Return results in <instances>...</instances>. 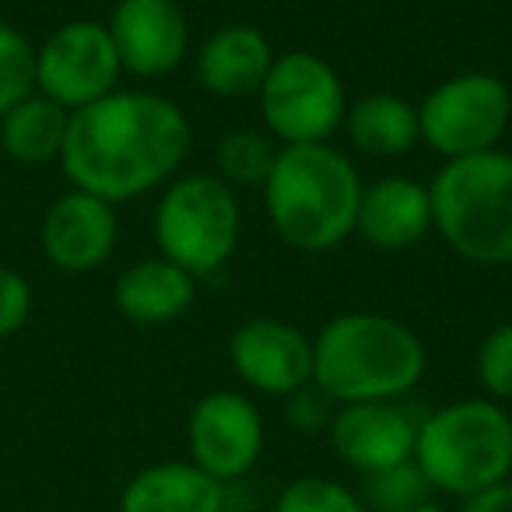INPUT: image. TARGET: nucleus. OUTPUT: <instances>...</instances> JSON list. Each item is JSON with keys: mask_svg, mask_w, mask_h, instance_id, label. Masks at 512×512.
<instances>
[{"mask_svg": "<svg viewBox=\"0 0 512 512\" xmlns=\"http://www.w3.org/2000/svg\"><path fill=\"white\" fill-rule=\"evenodd\" d=\"M190 144V120L176 102L144 88H116L71 113L60 169L74 190L116 207L169 183Z\"/></svg>", "mask_w": 512, "mask_h": 512, "instance_id": "nucleus-1", "label": "nucleus"}, {"mask_svg": "<svg viewBox=\"0 0 512 512\" xmlns=\"http://www.w3.org/2000/svg\"><path fill=\"white\" fill-rule=\"evenodd\" d=\"M264 190L274 232L302 253H327L355 235L362 176L330 141L288 144L278 151Z\"/></svg>", "mask_w": 512, "mask_h": 512, "instance_id": "nucleus-2", "label": "nucleus"}, {"mask_svg": "<svg viewBox=\"0 0 512 512\" xmlns=\"http://www.w3.org/2000/svg\"><path fill=\"white\" fill-rule=\"evenodd\" d=\"M425 365L421 337L383 313H341L313 337V383L337 407L407 397Z\"/></svg>", "mask_w": 512, "mask_h": 512, "instance_id": "nucleus-3", "label": "nucleus"}, {"mask_svg": "<svg viewBox=\"0 0 512 512\" xmlns=\"http://www.w3.org/2000/svg\"><path fill=\"white\" fill-rule=\"evenodd\" d=\"M432 228L449 249L477 267L512 264V155L502 148L449 158L435 179Z\"/></svg>", "mask_w": 512, "mask_h": 512, "instance_id": "nucleus-4", "label": "nucleus"}, {"mask_svg": "<svg viewBox=\"0 0 512 512\" xmlns=\"http://www.w3.org/2000/svg\"><path fill=\"white\" fill-rule=\"evenodd\" d=\"M414 463L432 491L481 495L512 477V414L488 397L453 400L418 421Z\"/></svg>", "mask_w": 512, "mask_h": 512, "instance_id": "nucleus-5", "label": "nucleus"}, {"mask_svg": "<svg viewBox=\"0 0 512 512\" xmlns=\"http://www.w3.org/2000/svg\"><path fill=\"white\" fill-rule=\"evenodd\" d=\"M242 207L235 190L211 172H190L165 186L155 207L158 256L193 278H214L239 249Z\"/></svg>", "mask_w": 512, "mask_h": 512, "instance_id": "nucleus-6", "label": "nucleus"}, {"mask_svg": "<svg viewBox=\"0 0 512 512\" xmlns=\"http://www.w3.org/2000/svg\"><path fill=\"white\" fill-rule=\"evenodd\" d=\"M264 130L281 144H323L344 127L348 92L334 67L309 50L274 57L260 85Z\"/></svg>", "mask_w": 512, "mask_h": 512, "instance_id": "nucleus-7", "label": "nucleus"}, {"mask_svg": "<svg viewBox=\"0 0 512 512\" xmlns=\"http://www.w3.org/2000/svg\"><path fill=\"white\" fill-rule=\"evenodd\" d=\"M512 120V92L498 74L463 71L439 81L418 106L421 141L449 158L498 148Z\"/></svg>", "mask_w": 512, "mask_h": 512, "instance_id": "nucleus-8", "label": "nucleus"}, {"mask_svg": "<svg viewBox=\"0 0 512 512\" xmlns=\"http://www.w3.org/2000/svg\"><path fill=\"white\" fill-rule=\"evenodd\" d=\"M120 74L123 67L106 22L74 18L36 50V92L67 113H78L116 92Z\"/></svg>", "mask_w": 512, "mask_h": 512, "instance_id": "nucleus-9", "label": "nucleus"}, {"mask_svg": "<svg viewBox=\"0 0 512 512\" xmlns=\"http://www.w3.org/2000/svg\"><path fill=\"white\" fill-rule=\"evenodd\" d=\"M186 442H190V463H197L204 474L221 484L239 481L264 456V414L246 393L214 390L193 404Z\"/></svg>", "mask_w": 512, "mask_h": 512, "instance_id": "nucleus-10", "label": "nucleus"}, {"mask_svg": "<svg viewBox=\"0 0 512 512\" xmlns=\"http://www.w3.org/2000/svg\"><path fill=\"white\" fill-rule=\"evenodd\" d=\"M228 362L249 390L264 397H292L313 383V337L278 316H256L232 334Z\"/></svg>", "mask_w": 512, "mask_h": 512, "instance_id": "nucleus-11", "label": "nucleus"}, {"mask_svg": "<svg viewBox=\"0 0 512 512\" xmlns=\"http://www.w3.org/2000/svg\"><path fill=\"white\" fill-rule=\"evenodd\" d=\"M123 74L165 78L190 53V22L176 0H116L106 22Z\"/></svg>", "mask_w": 512, "mask_h": 512, "instance_id": "nucleus-12", "label": "nucleus"}, {"mask_svg": "<svg viewBox=\"0 0 512 512\" xmlns=\"http://www.w3.org/2000/svg\"><path fill=\"white\" fill-rule=\"evenodd\" d=\"M120 221L116 207L85 190H67L46 207L39 225L43 256L64 274H88L113 256Z\"/></svg>", "mask_w": 512, "mask_h": 512, "instance_id": "nucleus-13", "label": "nucleus"}, {"mask_svg": "<svg viewBox=\"0 0 512 512\" xmlns=\"http://www.w3.org/2000/svg\"><path fill=\"white\" fill-rule=\"evenodd\" d=\"M418 421L397 400L341 404L330 418V446L351 470L372 477L414 460Z\"/></svg>", "mask_w": 512, "mask_h": 512, "instance_id": "nucleus-14", "label": "nucleus"}, {"mask_svg": "<svg viewBox=\"0 0 512 512\" xmlns=\"http://www.w3.org/2000/svg\"><path fill=\"white\" fill-rule=\"evenodd\" d=\"M355 232L383 253L411 249L432 232V193L411 176H383L362 190Z\"/></svg>", "mask_w": 512, "mask_h": 512, "instance_id": "nucleus-15", "label": "nucleus"}, {"mask_svg": "<svg viewBox=\"0 0 512 512\" xmlns=\"http://www.w3.org/2000/svg\"><path fill=\"white\" fill-rule=\"evenodd\" d=\"M274 57L278 53L271 39L256 25H225L211 32L193 53V74L204 92L218 99H239V95L260 92Z\"/></svg>", "mask_w": 512, "mask_h": 512, "instance_id": "nucleus-16", "label": "nucleus"}, {"mask_svg": "<svg viewBox=\"0 0 512 512\" xmlns=\"http://www.w3.org/2000/svg\"><path fill=\"white\" fill-rule=\"evenodd\" d=\"M197 299V278L165 256H148L116 278L113 302L120 316L141 327H162L186 313Z\"/></svg>", "mask_w": 512, "mask_h": 512, "instance_id": "nucleus-17", "label": "nucleus"}, {"mask_svg": "<svg viewBox=\"0 0 512 512\" xmlns=\"http://www.w3.org/2000/svg\"><path fill=\"white\" fill-rule=\"evenodd\" d=\"M120 512H225V484L190 460L151 463L127 481Z\"/></svg>", "mask_w": 512, "mask_h": 512, "instance_id": "nucleus-18", "label": "nucleus"}, {"mask_svg": "<svg viewBox=\"0 0 512 512\" xmlns=\"http://www.w3.org/2000/svg\"><path fill=\"white\" fill-rule=\"evenodd\" d=\"M67 127H71V113L46 95L32 92L29 99L0 116V151L25 169L60 162Z\"/></svg>", "mask_w": 512, "mask_h": 512, "instance_id": "nucleus-19", "label": "nucleus"}, {"mask_svg": "<svg viewBox=\"0 0 512 512\" xmlns=\"http://www.w3.org/2000/svg\"><path fill=\"white\" fill-rule=\"evenodd\" d=\"M351 144L372 158H400L421 141L418 106L404 95L376 92L351 102L344 116Z\"/></svg>", "mask_w": 512, "mask_h": 512, "instance_id": "nucleus-20", "label": "nucleus"}, {"mask_svg": "<svg viewBox=\"0 0 512 512\" xmlns=\"http://www.w3.org/2000/svg\"><path fill=\"white\" fill-rule=\"evenodd\" d=\"M281 144L267 130H228L214 148V176L228 186H264L278 162Z\"/></svg>", "mask_w": 512, "mask_h": 512, "instance_id": "nucleus-21", "label": "nucleus"}, {"mask_svg": "<svg viewBox=\"0 0 512 512\" xmlns=\"http://www.w3.org/2000/svg\"><path fill=\"white\" fill-rule=\"evenodd\" d=\"M274 512H369L365 502L334 477H295L278 491Z\"/></svg>", "mask_w": 512, "mask_h": 512, "instance_id": "nucleus-22", "label": "nucleus"}, {"mask_svg": "<svg viewBox=\"0 0 512 512\" xmlns=\"http://www.w3.org/2000/svg\"><path fill=\"white\" fill-rule=\"evenodd\" d=\"M32 92H36V46L15 25L0 22V116Z\"/></svg>", "mask_w": 512, "mask_h": 512, "instance_id": "nucleus-23", "label": "nucleus"}, {"mask_svg": "<svg viewBox=\"0 0 512 512\" xmlns=\"http://www.w3.org/2000/svg\"><path fill=\"white\" fill-rule=\"evenodd\" d=\"M428 481L421 477L418 463L407 460L400 467L379 470V474L369 477V505L379 512H411L414 505L428 502Z\"/></svg>", "mask_w": 512, "mask_h": 512, "instance_id": "nucleus-24", "label": "nucleus"}, {"mask_svg": "<svg viewBox=\"0 0 512 512\" xmlns=\"http://www.w3.org/2000/svg\"><path fill=\"white\" fill-rule=\"evenodd\" d=\"M477 383L488 400H512V320L498 323L477 348Z\"/></svg>", "mask_w": 512, "mask_h": 512, "instance_id": "nucleus-25", "label": "nucleus"}, {"mask_svg": "<svg viewBox=\"0 0 512 512\" xmlns=\"http://www.w3.org/2000/svg\"><path fill=\"white\" fill-rule=\"evenodd\" d=\"M32 316V285L11 267H0V341H11Z\"/></svg>", "mask_w": 512, "mask_h": 512, "instance_id": "nucleus-26", "label": "nucleus"}, {"mask_svg": "<svg viewBox=\"0 0 512 512\" xmlns=\"http://www.w3.org/2000/svg\"><path fill=\"white\" fill-rule=\"evenodd\" d=\"M285 400H288V425H295L299 432H316L323 425L330 428V418L337 411V404L316 383L302 386V390H295Z\"/></svg>", "mask_w": 512, "mask_h": 512, "instance_id": "nucleus-27", "label": "nucleus"}, {"mask_svg": "<svg viewBox=\"0 0 512 512\" xmlns=\"http://www.w3.org/2000/svg\"><path fill=\"white\" fill-rule=\"evenodd\" d=\"M460 512H512V477H505L502 484L481 491V495L463 498Z\"/></svg>", "mask_w": 512, "mask_h": 512, "instance_id": "nucleus-28", "label": "nucleus"}, {"mask_svg": "<svg viewBox=\"0 0 512 512\" xmlns=\"http://www.w3.org/2000/svg\"><path fill=\"white\" fill-rule=\"evenodd\" d=\"M411 512H446V509H442V505H435V502H432V498H428V502L414 505V509H411Z\"/></svg>", "mask_w": 512, "mask_h": 512, "instance_id": "nucleus-29", "label": "nucleus"}]
</instances>
